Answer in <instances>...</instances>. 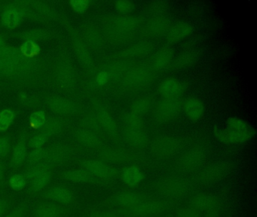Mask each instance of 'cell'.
Masks as SVG:
<instances>
[{
	"label": "cell",
	"mask_w": 257,
	"mask_h": 217,
	"mask_svg": "<svg viewBox=\"0 0 257 217\" xmlns=\"http://www.w3.org/2000/svg\"><path fill=\"white\" fill-rule=\"evenodd\" d=\"M145 20L139 15L115 14L105 21V35L109 42L115 46L132 43L141 30Z\"/></svg>",
	"instance_id": "cell-1"
},
{
	"label": "cell",
	"mask_w": 257,
	"mask_h": 217,
	"mask_svg": "<svg viewBox=\"0 0 257 217\" xmlns=\"http://www.w3.org/2000/svg\"><path fill=\"white\" fill-rule=\"evenodd\" d=\"M156 73L148 64H134L118 79V90L124 94H135L148 88Z\"/></svg>",
	"instance_id": "cell-2"
},
{
	"label": "cell",
	"mask_w": 257,
	"mask_h": 217,
	"mask_svg": "<svg viewBox=\"0 0 257 217\" xmlns=\"http://www.w3.org/2000/svg\"><path fill=\"white\" fill-rule=\"evenodd\" d=\"M100 160L111 165H141L145 161L146 155L144 151L134 149L130 146L115 144L105 145L99 149Z\"/></svg>",
	"instance_id": "cell-3"
},
{
	"label": "cell",
	"mask_w": 257,
	"mask_h": 217,
	"mask_svg": "<svg viewBox=\"0 0 257 217\" xmlns=\"http://www.w3.org/2000/svg\"><path fill=\"white\" fill-rule=\"evenodd\" d=\"M121 133L122 139L134 149L144 151L150 144V136L144 119L127 113L123 118Z\"/></svg>",
	"instance_id": "cell-4"
},
{
	"label": "cell",
	"mask_w": 257,
	"mask_h": 217,
	"mask_svg": "<svg viewBox=\"0 0 257 217\" xmlns=\"http://www.w3.org/2000/svg\"><path fill=\"white\" fill-rule=\"evenodd\" d=\"M192 182L182 176H168L156 184V192L162 198L176 202L186 197L192 189Z\"/></svg>",
	"instance_id": "cell-5"
},
{
	"label": "cell",
	"mask_w": 257,
	"mask_h": 217,
	"mask_svg": "<svg viewBox=\"0 0 257 217\" xmlns=\"http://www.w3.org/2000/svg\"><path fill=\"white\" fill-rule=\"evenodd\" d=\"M175 204L176 202L162 197H150L135 206L118 210L127 217H159L173 209Z\"/></svg>",
	"instance_id": "cell-6"
},
{
	"label": "cell",
	"mask_w": 257,
	"mask_h": 217,
	"mask_svg": "<svg viewBox=\"0 0 257 217\" xmlns=\"http://www.w3.org/2000/svg\"><path fill=\"white\" fill-rule=\"evenodd\" d=\"M183 142L178 137L162 135L155 137L149 144L150 154L159 160H167L177 155L183 149Z\"/></svg>",
	"instance_id": "cell-7"
},
{
	"label": "cell",
	"mask_w": 257,
	"mask_h": 217,
	"mask_svg": "<svg viewBox=\"0 0 257 217\" xmlns=\"http://www.w3.org/2000/svg\"><path fill=\"white\" fill-rule=\"evenodd\" d=\"M181 97L162 98L153 110V119L159 125H168L174 122L183 111Z\"/></svg>",
	"instance_id": "cell-8"
},
{
	"label": "cell",
	"mask_w": 257,
	"mask_h": 217,
	"mask_svg": "<svg viewBox=\"0 0 257 217\" xmlns=\"http://www.w3.org/2000/svg\"><path fill=\"white\" fill-rule=\"evenodd\" d=\"M208 158L207 151L201 146H195L188 149L180 155L175 162L179 172L189 173L201 170Z\"/></svg>",
	"instance_id": "cell-9"
},
{
	"label": "cell",
	"mask_w": 257,
	"mask_h": 217,
	"mask_svg": "<svg viewBox=\"0 0 257 217\" xmlns=\"http://www.w3.org/2000/svg\"><path fill=\"white\" fill-rule=\"evenodd\" d=\"M150 197V195L144 192L132 190H121L111 194L105 199L103 203L105 208L124 209L135 206Z\"/></svg>",
	"instance_id": "cell-10"
},
{
	"label": "cell",
	"mask_w": 257,
	"mask_h": 217,
	"mask_svg": "<svg viewBox=\"0 0 257 217\" xmlns=\"http://www.w3.org/2000/svg\"><path fill=\"white\" fill-rule=\"evenodd\" d=\"M232 170V164L226 160L214 161L201 169L197 180L201 185L216 183L226 177Z\"/></svg>",
	"instance_id": "cell-11"
},
{
	"label": "cell",
	"mask_w": 257,
	"mask_h": 217,
	"mask_svg": "<svg viewBox=\"0 0 257 217\" xmlns=\"http://www.w3.org/2000/svg\"><path fill=\"white\" fill-rule=\"evenodd\" d=\"M81 166L82 169L94 177L107 183L112 184V182L119 177V171L116 167L102 160H84L81 162Z\"/></svg>",
	"instance_id": "cell-12"
},
{
	"label": "cell",
	"mask_w": 257,
	"mask_h": 217,
	"mask_svg": "<svg viewBox=\"0 0 257 217\" xmlns=\"http://www.w3.org/2000/svg\"><path fill=\"white\" fill-rule=\"evenodd\" d=\"M40 200H49L66 206H73L76 201V194L71 187L65 185L49 186L38 194Z\"/></svg>",
	"instance_id": "cell-13"
},
{
	"label": "cell",
	"mask_w": 257,
	"mask_h": 217,
	"mask_svg": "<svg viewBox=\"0 0 257 217\" xmlns=\"http://www.w3.org/2000/svg\"><path fill=\"white\" fill-rule=\"evenodd\" d=\"M255 130L254 128L248 131H240L234 128H220L215 127L213 129V135L215 138L224 145L241 144L250 140L255 136Z\"/></svg>",
	"instance_id": "cell-14"
},
{
	"label": "cell",
	"mask_w": 257,
	"mask_h": 217,
	"mask_svg": "<svg viewBox=\"0 0 257 217\" xmlns=\"http://www.w3.org/2000/svg\"><path fill=\"white\" fill-rule=\"evenodd\" d=\"M153 44L149 39H143L132 42L116 54L117 57L132 63L148 57L153 51Z\"/></svg>",
	"instance_id": "cell-15"
},
{
	"label": "cell",
	"mask_w": 257,
	"mask_h": 217,
	"mask_svg": "<svg viewBox=\"0 0 257 217\" xmlns=\"http://www.w3.org/2000/svg\"><path fill=\"white\" fill-rule=\"evenodd\" d=\"M171 25V19L166 15L151 17L144 21L141 35L144 36V39L149 40L161 37L166 35Z\"/></svg>",
	"instance_id": "cell-16"
},
{
	"label": "cell",
	"mask_w": 257,
	"mask_h": 217,
	"mask_svg": "<svg viewBox=\"0 0 257 217\" xmlns=\"http://www.w3.org/2000/svg\"><path fill=\"white\" fill-rule=\"evenodd\" d=\"M69 211V206L49 200H39L32 206L31 217H65Z\"/></svg>",
	"instance_id": "cell-17"
},
{
	"label": "cell",
	"mask_w": 257,
	"mask_h": 217,
	"mask_svg": "<svg viewBox=\"0 0 257 217\" xmlns=\"http://www.w3.org/2000/svg\"><path fill=\"white\" fill-rule=\"evenodd\" d=\"M97 118L100 128L103 132L115 143H119L122 140L121 127L111 112L105 108H100L97 113Z\"/></svg>",
	"instance_id": "cell-18"
},
{
	"label": "cell",
	"mask_w": 257,
	"mask_h": 217,
	"mask_svg": "<svg viewBox=\"0 0 257 217\" xmlns=\"http://www.w3.org/2000/svg\"><path fill=\"white\" fill-rule=\"evenodd\" d=\"M174 58V51L170 45H165L152 54L148 65L156 73L165 72L171 67Z\"/></svg>",
	"instance_id": "cell-19"
},
{
	"label": "cell",
	"mask_w": 257,
	"mask_h": 217,
	"mask_svg": "<svg viewBox=\"0 0 257 217\" xmlns=\"http://www.w3.org/2000/svg\"><path fill=\"white\" fill-rule=\"evenodd\" d=\"M60 176L64 180L73 182V183L91 184V185L92 184V185H100V186H111L112 185L97 179L84 169L67 170L61 173Z\"/></svg>",
	"instance_id": "cell-20"
},
{
	"label": "cell",
	"mask_w": 257,
	"mask_h": 217,
	"mask_svg": "<svg viewBox=\"0 0 257 217\" xmlns=\"http://www.w3.org/2000/svg\"><path fill=\"white\" fill-rule=\"evenodd\" d=\"M189 206L201 214L213 208L221 206L220 200L214 194L210 193H198L189 199Z\"/></svg>",
	"instance_id": "cell-21"
},
{
	"label": "cell",
	"mask_w": 257,
	"mask_h": 217,
	"mask_svg": "<svg viewBox=\"0 0 257 217\" xmlns=\"http://www.w3.org/2000/svg\"><path fill=\"white\" fill-rule=\"evenodd\" d=\"M157 90L163 98L180 97L184 92L185 86L178 78L168 77L159 82Z\"/></svg>",
	"instance_id": "cell-22"
},
{
	"label": "cell",
	"mask_w": 257,
	"mask_h": 217,
	"mask_svg": "<svg viewBox=\"0 0 257 217\" xmlns=\"http://www.w3.org/2000/svg\"><path fill=\"white\" fill-rule=\"evenodd\" d=\"M119 178L124 185L135 188L144 182L145 173L139 165L125 166L119 172Z\"/></svg>",
	"instance_id": "cell-23"
},
{
	"label": "cell",
	"mask_w": 257,
	"mask_h": 217,
	"mask_svg": "<svg viewBox=\"0 0 257 217\" xmlns=\"http://www.w3.org/2000/svg\"><path fill=\"white\" fill-rule=\"evenodd\" d=\"M193 30V26L190 23L180 21L171 26L165 37L169 43H177L189 37Z\"/></svg>",
	"instance_id": "cell-24"
},
{
	"label": "cell",
	"mask_w": 257,
	"mask_h": 217,
	"mask_svg": "<svg viewBox=\"0 0 257 217\" xmlns=\"http://www.w3.org/2000/svg\"><path fill=\"white\" fill-rule=\"evenodd\" d=\"M183 110L189 120L197 122L204 116L205 106L199 98L190 97L183 101Z\"/></svg>",
	"instance_id": "cell-25"
},
{
	"label": "cell",
	"mask_w": 257,
	"mask_h": 217,
	"mask_svg": "<svg viewBox=\"0 0 257 217\" xmlns=\"http://www.w3.org/2000/svg\"><path fill=\"white\" fill-rule=\"evenodd\" d=\"M154 99L151 96H138L134 99L129 107V114L144 119V116L153 108Z\"/></svg>",
	"instance_id": "cell-26"
},
{
	"label": "cell",
	"mask_w": 257,
	"mask_h": 217,
	"mask_svg": "<svg viewBox=\"0 0 257 217\" xmlns=\"http://www.w3.org/2000/svg\"><path fill=\"white\" fill-rule=\"evenodd\" d=\"M78 141L91 149H100L105 146L104 140L100 134L90 130H81L76 134Z\"/></svg>",
	"instance_id": "cell-27"
},
{
	"label": "cell",
	"mask_w": 257,
	"mask_h": 217,
	"mask_svg": "<svg viewBox=\"0 0 257 217\" xmlns=\"http://www.w3.org/2000/svg\"><path fill=\"white\" fill-rule=\"evenodd\" d=\"M52 173L51 170L44 172L39 176H36L30 181L29 187L28 188V194L31 196L38 195L44 191L52 180Z\"/></svg>",
	"instance_id": "cell-28"
},
{
	"label": "cell",
	"mask_w": 257,
	"mask_h": 217,
	"mask_svg": "<svg viewBox=\"0 0 257 217\" xmlns=\"http://www.w3.org/2000/svg\"><path fill=\"white\" fill-rule=\"evenodd\" d=\"M197 60V54L195 51L188 50L180 53L173 60L171 68L174 71L183 70L192 67Z\"/></svg>",
	"instance_id": "cell-29"
},
{
	"label": "cell",
	"mask_w": 257,
	"mask_h": 217,
	"mask_svg": "<svg viewBox=\"0 0 257 217\" xmlns=\"http://www.w3.org/2000/svg\"><path fill=\"white\" fill-rule=\"evenodd\" d=\"M27 159V147L25 142L20 141L14 148L13 153V164L15 167H19Z\"/></svg>",
	"instance_id": "cell-30"
},
{
	"label": "cell",
	"mask_w": 257,
	"mask_h": 217,
	"mask_svg": "<svg viewBox=\"0 0 257 217\" xmlns=\"http://www.w3.org/2000/svg\"><path fill=\"white\" fill-rule=\"evenodd\" d=\"M169 10V5L166 2L153 1L147 4V11L149 14L154 16H163Z\"/></svg>",
	"instance_id": "cell-31"
},
{
	"label": "cell",
	"mask_w": 257,
	"mask_h": 217,
	"mask_svg": "<svg viewBox=\"0 0 257 217\" xmlns=\"http://www.w3.org/2000/svg\"><path fill=\"white\" fill-rule=\"evenodd\" d=\"M49 153V149H43L42 147L34 149L27 157V163L28 165L31 166L42 162L47 158Z\"/></svg>",
	"instance_id": "cell-32"
},
{
	"label": "cell",
	"mask_w": 257,
	"mask_h": 217,
	"mask_svg": "<svg viewBox=\"0 0 257 217\" xmlns=\"http://www.w3.org/2000/svg\"><path fill=\"white\" fill-rule=\"evenodd\" d=\"M29 210V203L27 200H24L10 209L3 217H27Z\"/></svg>",
	"instance_id": "cell-33"
},
{
	"label": "cell",
	"mask_w": 257,
	"mask_h": 217,
	"mask_svg": "<svg viewBox=\"0 0 257 217\" xmlns=\"http://www.w3.org/2000/svg\"><path fill=\"white\" fill-rule=\"evenodd\" d=\"M227 128H234L240 131H248L252 129L253 127L251 126L244 119L238 117H230L226 121Z\"/></svg>",
	"instance_id": "cell-34"
},
{
	"label": "cell",
	"mask_w": 257,
	"mask_h": 217,
	"mask_svg": "<svg viewBox=\"0 0 257 217\" xmlns=\"http://www.w3.org/2000/svg\"><path fill=\"white\" fill-rule=\"evenodd\" d=\"M26 178L22 174H15L9 180L10 188L15 191H20L25 189L27 185Z\"/></svg>",
	"instance_id": "cell-35"
},
{
	"label": "cell",
	"mask_w": 257,
	"mask_h": 217,
	"mask_svg": "<svg viewBox=\"0 0 257 217\" xmlns=\"http://www.w3.org/2000/svg\"><path fill=\"white\" fill-rule=\"evenodd\" d=\"M88 215L91 217H127L121 211L109 208L91 211Z\"/></svg>",
	"instance_id": "cell-36"
},
{
	"label": "cell",
	"mask_w": 257,
	"mask_h": 217,
	"mask_svg": "<svg viewBox=\"0 0 257 217\" xmlns=\"http://www.w3.org/2000/svg\"><path fill=\"white\" fill-rule=\"evenodd\" d=\"M115 7L118 13L128 15L133 12L135 5L134 2L129 0H118L115 2Z\"/></svg>",
	"instance_id": "cell-37"
},
{
	"label": "cell",
	"mask_w": 257,
	"mask_h": 217,
	"mask_svg": "<svg viewBox=\"0 0 257 217\" xmlns=\"http://www.w3.org/2000/svg\"><path fill=\"white\" fill-rule=\"evenodd\" d=\"M176 217H202V214L191 206L178 208L175 212Z\"/></svg>",
	"instance_id": "cell-38"
},
{
	"label": "cell",
	"mask_w": 257,
	"mask_h": 217,
	"mask_svg": "<svg viewBox=\"0 0 257 217\" xmlns=\"http://www.w3.org/2000/svg\"><path fill=\"white\" fill-rule=\"evenodd\" d=\"M19 15L16 11L10 10L4 14V21L6 25L14 28L19 24Z\"/></svg>",
	"instance_id": "cell-39"
},
{
	"label": "cell",
	"mask_w": 257,
	"mask_h": 217,
	"mask_svg": "<svg viewBox=\"0 0 257 217\" xmlns=\"http://www.w3.org/2000/svg\"><path fill=\"white\" fill-rule=\"evenodd\" d=\"M13 203V197L7 194L0 195V217L4 216L10 209Z\"/></svg>",
	"instance_id": "cell-40"
},
{
	"label": "cell",
	"mask_w": 257,
	"mask_h": 217,
	"mask_svg": "<svg viewBox=\"0 0 257 217\" xmlns=\"http://www.w3.org/2000/svg\"><path fill=\"white\" fill-rule=\"evenodd\" d=\"M13 113L8 110L2 112L0 113V129L5 130L10 126L13 119Z\"/></svg>",
	"instance_id": "cell-41"
},
{
	"label": "cell",
	"mask_w": 257,
	"mask_h": 217,
	"mask_svg": "<svg viewBox=\"0 0 257 217\" xmlns=\"http://www.w3.org/2000/svg\"><path fill=\"white\" fill-rule=\"evenodd\" d=\"M52 107L53 108V110L60 112V113L67 112L69 108H70L69 104L66 101L61 99H56L52 101Z\"/></svg>",
	"instance_id": "cell-42"
},
{
	"label": "cell",
	"mask_w": 257,
	"mask_h": 217,
	"mask_svg": "<svg viewBox=\"0 0 257 217\" xmlns=\"http://www.w3.org/2000/svg\"><path fill=\"white\" fill-rule=\"evenodd\" d=\"M46 140H47V137L44 134H40L34 137L31 140L30 144L34 149H38V148H41L46 143Z\"/></svg>",
	"instance_id": "cell-43"
},
{
	"label": "cell",
	"mask_w": 257,
	"mask_h": 217,
	"mask_svg": "<svg viewBox=\"0 0 257 217\" xmlns=\"http://www.w3.org/2000/svg\"><path fill=\"white\" fill-rule=\"evenodd\" d=\"M31 122L34 127L41 126L45 122L44 114L41 112L34 113L31 116Z\"/></svg>",
	"instance_id": "cell-44"
},
{
	"label": "cell",
	"mask_w": 257,
	"mask_h": 217,
	"mask_svg": "<svg viewBox=\"0 0 257 217\" xmlns=\"http://www.w3.org/2000/svg\"><path fill=\"white\" fill-rule=\"evenodd\" d=\"M10 150V141L8 138L0 137V158H4Z\"/></svg>",
	"instance_id": "cell-45"
},
{
	"label": "cell",
	"mask_w": 257,
	"mask_h": 217,
	"mask_svg": "<svg viewBox=\"0 0 257 217\" xmlns=\"http://www.w3.org/2000/svg\"><path fill=\"white\" fill-rule=\"evenodd\" d=\"M38 51L37 47L33 42H28L22 46V51L28 56L34 55Z\"/></svg>",
	"instance_id": "cell-46"
},
{
	"label": "cell",
	"mask_w": 257,
	"mask_h": 217,
	"mask_svg": "<svg viewBox=\"0 0 257 217\" xmlns=\"http://www.w3.org/2000/svg\"><path fill=\"white\" fill-rule=\"evenodd\" d=\"M109 79H110V78H109V74L106 72V71H101V72H99L96 80H97V83L99 85H104V84H107Z\"/></svg>",
	"instance_id": "cell-47"
},
{
	"label": "cell",
	"mask_w": 257,
	"mask_h": 217,
	"mask_svg": "<svg viewBox=\"0 0 257 217\" xmlns=\"http://www.w3.org/2000/svg\"><path fill=\"white\" fill-rule=\"evenodd\" d=\"M72 6L78 12H83L88 8V3L85 1H72Z\"/></svg>",
	"instance_id": "cell-48"
},
{
	"label": "cell",
	"mask_w": 257,
	"mask_h": 217,
	"mask_svg": "<svg viewBox=\"0 0 257 217\" xmlns=\"http://www.w3.org/2000/svg\"><path fill=\"white\" fill-rule=\"evenodd\" d=\"M220 207L221 206L213 208V209L207 211V212L203 213L204 215H202V217H219V212H220Z\"/></svg>",
	"instance_id": "cell-49"
},
{
	"label": "cell",
	"mask_w": 257,
	"mask_h": 217,
	"mask_svg": "<svg viewBox=\"0 0 257 217\" xmlns=\"http://www.w3.org/2000/svg\"><path fill=\"white\" fill-rule=\"evenodd\" d=\"M4 176V167L2 164H0V182L2 181Z\"/></svg>",
	"instance_id": "cell-50"
},
{
	"label": "cell",
	"mask_w": 257,
	"mask_h": 217,
	"mask_svg": "<svg viewBox=\"0 0 257 217\" xmlns=\"http://www.w3.org/2000/svg\"><path fill=\"white\" fill-rule=\"evenodd\" d=\"M2 46V42L0 40V47Z\"/></svg>",
	"instance_id": "cell-51"
},
{
	"label": "cell",
	"mask_w": 257,
	"mask_h": 217,
	"mask_svg": "<svg viewBox=\"0 0 257 217\" xmlns=\"http://www.w3.org/2000/svg\"><path fill=\"white\" fill-rule=\"evenodd\" d=\"M88 217H91V216H89V215H88Z\"/></svg>",
	"instance_id": "cell-52"
}]
</instances>
